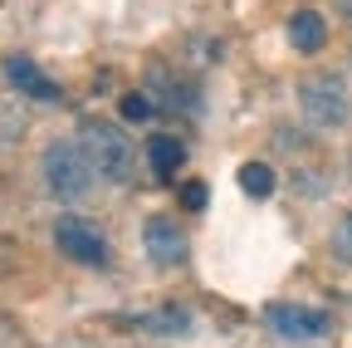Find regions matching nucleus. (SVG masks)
Listing matches in <instances>:
<instances>
[{"instance_id":"nucleus-1","label":"nucleus","mask_w":352,"mask_h":348,"mask_svg":"<svg viewBox=\"0 0 352 348\" xmlns=\"http://www.w3.org/2000/svg\"><path fill=\"white\" fill-rule=\"evenodd\" d=\"M78 147L88 152V162H94V172H98V182L127 187L132 177H138V147H132V138L122 133L118 123H108V118H83V123H78Z\"/></svg>"},{"instance_id":"nucleus-11","label":"nucleus","mask_w":352,"mask_h":348,"mask_svg":"<svg viewBox=\"0 0 352 348\" xmlns=\"http://www.w3.org/2000/svg\"><path fill=\"white\" fill-rule=\"evenodd\" d=\"M274 187H279V177H274L270 162H245V167H240V192H245V196L264 201V196H274Z\"/></svg>"},{"instance_id":"nucleus-8","label":"nucleus","mask_w":352,"mask_h":348,"mask_svg":"<svg viewBox=\"0 0 352 348\" xmlns=\"http://www.w3.org/2000/svg\"><path fill=\"white\" fill-rule=\"evenodd\" d=\"M132 329H142L152 338H186L191 334V309H182V304H162V309H147V314H132L127 319Z\"/></svg>"},{"instance_id":"nucleus-12","label":"nucleus","mask_w":352,"mask_h":348,"mask_svg":"<svg viewBox=\"0 0 352 348\" xmlns=\"http://www.w3.org/2000/svg\"><path fill=\"white\" fill-rule=\"evenodd\" d=\"M118 108H122V118H127V123H147V118L157 113V103H152L147 94H122V103H118Z\"/></svg>"},{"instance_id":"nucleus-9","label":"nucleus","mask_w":352,"mask_h":348,"mask_svg":"<svg viewBox=\"0 0 352 348\" xmlns=\"http://www.w3.org/2000/svg\"><path fill=\"white\" fill-rule=\"evenodd\" d=\"M289 45H294L298 54H318V50L328 45V20H323L318 10H294V15H289Z\"/></svg>"},{"instance_id":"nucleus-7","label":"nucleus","mask_w":352,"mask_h":348,"mask_svg":"<svg viewBox=\"0 0 352 348\" xmlns=\"http://www.w3.org/2000/svg\"><path fill=\"white\" fill-rule=\"evenodd\" d=\"M6 79H10V89L15 94H25V99H34V103H59L64 99V89L44 74L30 54H10L6 59Z\"/></svg>"},{"instance_id":"nucleus-14","label":"nucleus","mask_w":352,"mask_h":348,"mask_svg":"<svg viewBox=\"0 0 352 348\" xmlns=\"http://www.w3.org/2000/svg\"><path fill=\"white\" fill-rule=\"evenodd\" d=\"M25 133V113L15 103H0V143H15Z\"/></svg>"},{"instance_id":"nucleus-3","label":"nucleus","mask_w":352,"mask_h":348,"mask_svg":"<svg viewBox=\"0 0 352 348\" xmlns=\"http://www.w3.org/2000/svg\"><path fill=\"white\" fill-rule=\"evenodd\" d=\"M298 113L314 123V127H342L352 118V94H347V83L342 74L333 69H318V74H303L298 79Z\"/></svg>"},{"instance_id":"nucleus-15","label":"nucleus","mask_w":352,"mask_h":348,"mask_svg":"<svg viewBox=\"0 0 352 348\" xmlns=\"http://www.w3.org/2000/svg\"><path fill=\"white\" fill-rule=\"evenodd\" d=\"M206 201H210V187L206 182H186L182 187V206L186 211H206Z\"/></svg>"},{"instance_id":"nucleus-6","label":"nucleus","mask_w":352,"mask_h":348,"mask_svg":"<svg viewBox=\"0 0 352 348\" xmlns=\"http://www.w3.org/2000/svg\"><path fill=\"white\" fill-rule=\"evenodd\" d=\"M142 250H147L152 265L171 270V265H186L191 240H186V231H182L176 216H147V221H142Z\"/></svg>"},{"instance_id":"nucleus-5","label":"nucleus","mask_w":352,"mask_h":348,"mask_svg":"<svg viewBox=\"0 0 352 348\" xmlns=\"http://www.w3.org/2000/svg\"><path fill=\"white\" fill-rule=\"evenodd\" d=\"M264 324H270V334L294 338V343H314V338H328V334H333V314H328V309H314V304H294V299L264 304Z\"/></svg>"},{"instance_id":"nucleus-10","label":"nucleus","mask_w":352,"mask_h":348,"mask_svg":"<svg viewBox=\"0 0 352 348\" xmlns=\"http://www.w3.org/2000/svg\"><path fill=\"white\" fill-rule=\"evenodd\" d=\"M147 167L157 172V177H176V172L186 167V143H182V138H171V133L147 138Z\"/></svg>"},{"instance_id":"nucleus-2","label":"nucleus","mask_w":352,"mask_h":348,"mask_svg":"<svg viewBox=\"0 0 352 348\" xmlns=\"http://www.w3.org/2000/svg\"><path fill=\"white\" fill-rule=\"evenodd\" d=\"M39 177H44V192H50L54 201H64V206L83 201L98 187V172H94V162H88V152L78 147V138L50 143V152H44V162H39Z\"/></svg>"},{"instance_id":"nucleus-13","label":"nucleus","mask_w":352,"mask_h":348,"mask_svg":"<svg viewBox=\"0 0 352 348\" xmlns=\"http://www.w3.org/2000/svg\"><path fill=\"white\" fill-rule=\"evenodd\" d=\"M333 255L342 260V265H352V211L338 216V226H333Z\"/></svg>"},{"instance_id":"nucleus-4","label":"nucleus","mask_w":352,"mask_h":348,"mask_svg":"<svg viewBox=\"0 0 352 348\" xmlns=\"http://www.w3.org/2000/svg\"><path fill=\"white\" fill-rule=\"evenodd\" d=\"M54 245H59L64 260L88 265V270H103L108 260H113L108 236H103L94 221H83V216H59V221H54Z\"/></svg>"}]
</instances>
